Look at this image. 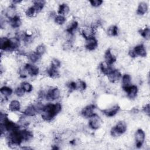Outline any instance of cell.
Instances as JSON below:
<instances>
[{
  "mask_svg": "<svg viewBox=\"0 0 150 150\" xmlns=\"http://www.w3.org/2000/svg\"><path fill=\"white\" fill-rule=\"evenodd\" d=\"M110 134H111V135L112 137H115V138H117V137H120V136L121 135V134L118 132V131L116 129V128H115V127H112V128L111 129Z\"/></svg>",
  "mask_w": 150,
  "mask_h": 150,
  "instance_id": "39",
  "label": "cell"
},
{
  "mask_svg": "<svg viewBox=\"0 0 150 150\" xmlns=\"http://www.w3.org/2000/svg\"><path fill=\"white\" fill-rule=\"evenodd\" d=\"M115 128L118 131V132L121 135L126 132L127 129V126L125 122L123 121H120L117 123L116 125L115 126Z\"/></svg>",
  "mask_w": 150,
  "mask_h": 150,
  "instance_id": "22",
  "label": "cell"
},
{
  "mask_svg": "<svg viewBox=\"0 0 150 150\" xmlns=\"http://www.w3.org/2000/svg\"><path fill=\"white\" fill-rule=\"evenodd\" d=\"M104 59L105 62L110 65L112 64L116 61V57L113 53H112L111 49H110L107 50L105 52Z\"/></svg>",
  "mask_w": 150,
  "mask_h": 150,
  "instance_id": "14",
  "label": "cell"
},
{
  "mask_svg": "<svg viewBox=\"0 0 150 150\" xmlns=\"http://www.w3.org/2000/svg\"><path fill=\"white\" fill-rule=\"evenodd\" d=\"M0 92L2 96L5 98H7L12 95L13 93V90L11 87L8 86H3L1 88Z\"/></svg>",
  "mask_w": 150,
  "mask_h": 150,
  "instance_id": "25",
  "label": "cell"
},
{
  "mask_svg": "<svg viewBox=\"0 0 150 150\" xmlns=\"http://www.w3.org/2000/svg\"><path fill=\"white\" fill-rule=\"evenodd\" d=\"M95 105L93 104H90L85 107L81 111V114L84 118H90L93 116L96 113L94 112Z\"/></svg>",
  "mask_w": 150,
  "mask_h": 150,
  "instance_id": "5",
  "label": "cell"
},
{
  "mask_svg": "<svg viewBox=\"0 0 150 150\" xmlns=\"http://www.w3.org/2000/svg\"><path fill=\"white\" fill-rule=\"evenodd\" d=\"M20 134L21 135L22 141H30L33 138V136L32 132L26 129L20 130Z\"/></svg>",
  "mask_w": 150,
  "mask_h": 150,
  "instance_id": "16",
  "label": "cell"
},
{
  "mask_svg": "<svg viewBox=\"0 0 150 150\" xmlns=\"http://www.w3.org/2000/svg\"><path fill=\"white\" fill-rule=\"evenodd\" d=\"M47 74L52 78H57L59 77V72L57 69L54 68L52 66L47 69Z\"/></svg>",
  "mask_w": 150,
  "mask_h": 150,
  "instance_id": "27",
  "label": "cell"
},
{
  "mask_svg": "<svg viewBox=\"0 0 150 150\" xmlns=\"http://www.w3.org/2000/svg\"><path fill=\"white\" fill-rule=\"evenodd\" d=\"M0 47L1 50L6 51V52H11L10 49V44H9V38L7 37H1L0 40Z\"/></svg>",
  "mask_w": 150,
  "mask_h": 150,
  "instance_id": "12",
  "label": "cell"
},
{
  "mask_svg": "<svg viewBox=\"0 0 150 150\" xmlns=\"http://www.w3.org/2000/svg\"><path fill=\"white\" fill-rule=\"evenodd\" d=\"M46 50V48L45 45L43 44H40L36 47L35 52L37 54H38L39 56H41L45 53Z\"/></svg>",
  "mask_w": 150,
  "mask_h": 150,
  "instance_id": "33",
  "label": "cell"
},
{
  "mask_svg": "<svg viewBox=\"0 0 150 150\" xmlns=\"http://www.w3.org/2000/svg\"><path fill=\"white\" fill-rule=\"evenodd\" d=\"M77 27H78V22L76 21H74L69 25V26L67 28L66 32L70 35H73L74 34V31L77 29Z\"/></svg>",
  "mask_w": 150,
  "mask_h": 150,
  "instance_id": "26",
  "label": "cell"
},
{
  "mask_svg": "<svg viewBox=\"0 0 150 150\" xmlns=\"http://www.w3.org/2000/svg\"><path fill=\"white\" fill-rule=\"evenodd\" d=\"M8 108L12 112L18 111L21 108V103L16 100H12L9 104Z\"/></svg>",
  "mask_w": 150,
  "mask_h": 150,
  "instance_id": "19",
  "label": "cell"
},
{
  "mask_svg": "<svg viewBox=\"0 0 150 150\" xmlns=\"http://www.w3.org/2000/svg\"><path fill=\"white\" fill-rule=\"evenodd\" d=\"M60 97V91L57 87L52 88L47 90L46 95V100L52 101L57 100Z\"/></svg>",
  "mask_w": 150,
  "mask_h": 150,
  "instance_id": "2",
  "label": "cell"
},
{
  "mask_svg": "<svg viewBox=\"0 0 150 150\" xmlns=\"http://www.w3.org/2000/svg\"><path fill=\"white\" fill-rule=\"evenodd\" d=\"M98 46V41L95 37H92L89 39H86L85 47L90 51L95 50Z\"/></svg>",
  "mask_w": 150,
  "mask_h": 150,
  "instance_id": "8",
  "label": "cell"
},
{
  "mask_svg": "<svg viewBox=\"0 0 150 150\" xmlns=\"http://www.w3.org/2000/svg\"><path fill=\"white\" fill-rule=\"evenodd\" d=\"M136 56H139L140 57H146V50L145 47L142 44H139L137 45L133 49Z\"/></svg>",
  "mask_w": 150,
  "mask_h": 150,
  "instance_id": "13",
  "label": "cell"
},
{
  "mask_svg": "<svg viewBox=\"0 0 150 150\" xmlns=\"http://www.w3.org/2000/svg\"><path fill=\"white\" fill-rule=\"evenodd\" d=\"M35 13H36V12L34 10L32 6L28 8L25 11V14L28 17H30V18L33 17Z\"/></svg>",
  "mask_w": 150,
  "mask_h": 150,
  "instance_id": "36",
  "label": "cell"
},
{
  "mask_svg": "<svg viewBox=\"0 0 150 150\" xmlns=\"http://www.w3.org/2000/svg\"><path fill=\"white\" fill-rule=\"evenodd\" d=\"M140 35L145 39L149 40L150 37V30L148 27H146L144 29H141L139 30Z\"/></svg>",
  "mask_w": 150,
  "mask_h": 150,
  "instance_id": "29",
  "label": "cell"
},
{
  "mask_svg": "<svg viewBox=\"0 0 150 150\" xmlns=\"http://www.w3.org/2000/svg\"><path fill=\"white\" fill-rule=\"evenodd\" d=\"M9 23L10 25L11 26V27H12L13 28H18L21 26V25H22V21L21 19L20 18V17L17 15L15 17H14L13 18L9 19Z\"/></svg>",
  "mask_w": 150,
  "mask_h": 150,
  "instance_id": "24",
  "label": "cell"
},
{
  "mask_svg": "<svg viewBox=\"0 0 150 150\" xmlns=\"http://www.w3.org/2000/svg\"><path fill=\"white\" fill-rule=\"evenodd\" d=\"M102 124V121L98 115L95 114L93 116L90 118L88 125L93 129H98Z\"/></svg>",
  "mask_w": 150,
  "mask_h": 150,
  "instance_id": "4",
  "label": "cell"
},
{
  "mask_svg": "<svg viewBox=\"0 0 150 150\" xmlns=\"http://www.w3.org/2000/svg\"><path fill=\"white\" fill-rule=\"evenodd\" d=\"M57 115L55 109L54 104H47L45 105L42 111V118L46 121H50Z\"/></svg>",
  "mask_w": 150,
  "mask_h": 150,
  "instance_id": "1",
  "label": "cell"
},
{
  "mask_svg": "<svg viewBox=\"0 0 150 150\" xmlns=\"http://www.w3.org/2000/svg\"><path fill=\"white\" fill-rule=\"evenodd\" d=\"M107 77L109 81L114 83L120 79L121 77V73L117 69H112V71L107 75Z\"/></svg>",
  "mask_w": 150,
  "mask_h": 150,
  "instance_id": "7",
  "label": "cell"
},
{
  "mask_svg": "<svg viewBox=\"0 0 150 150\" xmlns=\"http://www.w3.org/2000/svg\"><path fill=\"white\" fill-rule=\"evenodd\" d=\"M111 65L108 64V63H107L105 61L103 62L100 63V71L104 74L105 75H108L113 69L111 66Z\"/></svg>",
  "mask_w": 150,
  "mask_h": 150,
  "instance_id": "18",
  "label": "cell"
},
{
  "mask_svg": "<svg viewBox=\"0 0 150 150\" xmlns=\"http://www.w3.org/2000/svg\"><path fill=\"white\" fill-rule=\"evenodd\" d=\"M21 86L23 89V90L25 91V93H30L33 90V86L32 85L27 81L22 82L21 84Z\"/></svg>",
  "mask_w": 150,
  "mask_h": 150,
  "instance_id": "31",
  "label": "cell"
},
{
  "mask_svg": "<svg viewBox=\"0 0 150 150\" xmlns=\"http://www.w3.org/2000/svg\"><path fill=\"white\" fill-rule=\"evenodd\" d=\"M89 2L92 6L97 8L100 6L103 3V1L101 0H91Z\"/></svg>",
  "mask_w": 150,
  "mask_h": 150,
  "instance_id": "38",
  "label": "cell"
},
{
  "mask_svg": "<svg viewBox=\"0 0 150 150\" xmlns=\"http://www.w3.org/2000/svg\"><path fill=\"white\" fill-rule=\"evenodd\" d=\"M128 55H129L131 58H134V57H135L137 56L133 49H131V50H129V52H128Z\"/></svg>",
  "mask_w": 150,
  "mask_h": 150,
  "instance_id": "41",
  "label": "cell"
},
{
  "mask_svg": "<svg viewBox=\"0 0 150 150\" xmlns=\"http://www.w3.org/2000/svg\"><path fill=\"white\" fill-rule=\"evenodd\" d=\"M25 91L23 90V89L22 88L21 86L16 87L15 88V94L18 97H23L24 96V94H25Z\"/></svg>",
  "mask_w": 150,
  "mask_h": 150,
  "instance_id": "37",
  "label": "cell"
},
{
  "mask_svg": "<svg viewBox=\"0 0 150 150\" xmlns=\"http://www.w3.org/2000/svg\"><path fill=\"white\" fill-rule=\"evenodd\" d=\"M24 67L28 74L31 76H36L38 75L39 73V67L35 65L29 64V63H26L24 65Z\"/></svg>",
  "mask_w": 150,
  "mask_h": 150,
  "instance_id": "6",
  "label": "cell"
},
{
  "mask_svg": "<svg viewBox=\"0 0 150 150\" xmlns=\"http://www.w3.org/2000/svg\"><path fill=\"white\" fill-rule=\"evenodd\" d=\"M143 111L148 116L149 115V112H150V107H149V104L147 103L143 107Z\"/></svg>",
  "mask_w": 150,
  "mask_h": 150,
  "instance_id": "40",
  "label": "cell"
},
{
  "mask_svg": "<svg viewBox=\"0 0 150 150\" xmlns=\"http://www.w3.org/2000/svg\"><path fill=\"white\" fill-rule=\"evenodd\" d=\"M86 83L81 80H79L77 81L76 82V90L80 91H84L86 88Z\"/></svg>",
  "mask_w": 150,
  "mask_h": 150,
  "instance_id": "32",
  "label": "cell"
},
{
  "mask_svg": "<svg viewBox=\"0 0 150 150\" xmlns=\"http://www.w3.org/2000/svg\"><path fill=\"white\" fill-rule=\"evenodd\" d=\"M54 19V22L57 25H62L64 24L66 21L64 16H63L61 15H56Z\"/></svg>",
  "mask_w": 150,
  "mask_h": 150,
  "instance_id": "34",
  "label": "cell"
},
{
  "mask_svg": "<svg viewBox=\"0 0 150 150\" xmlns=\"http://www.w3.org/2000/svg\"><path fill=\"white\" fill-rule=\"evenodd\" d=\"M131 77L128 74H124L122 76V87L124 90L131 86Z\"/></svg>",
  "mask_w": 150,
  "mask_h": 150,
  "instance_id": "15",
  "label": "cell"
},
{
  "mask_svg": "<svg viewBox=\"0 0 150 150\" xmlns=\"http://www.w3.org/2000/svg\"><path fill=\"white\" fill-rule=\"evenodd\" d=\"M127 94L128 98L131 99L135 98L138 94V89L137 86L135 85H131L129 87H128L125 90H124Z\"/></svg>",
  "mask_w": 150,
  "mask_h": 150,
  "instance_id": "11",
  "label": "cell"
},
{
  "mask_svg": "<svg viewBox=\"0 0 150 150\" xmlns=\"http://www.w3.org/2000/svg\"><path fill=\"white\" fill-rule=\"evenodd\" d=\"M70 12V8L66 4H62L59 5L58 9V13L59 15L65 16L67 15Z\"/></svg>",
  "mask_w": 150,
  "mask_h": 150,
  "instance_id": "23",
  "label": "cell"
},
{
  "mask_svg": "<svg viewBox=\"0 0 150 150\" xmlns=\"http://www.w3.org/2000/svg\"><path fill=\"white\" fill-rule=\"evenodd\" d=\"M120 108V107L118 105H115L110 108L103 110V112L107 117H111L114 116L119 111Z\"/></svg>",
  "mask_w": 150,
  "mask_h": 150,
  "instance_id": "10",
  "label": "cell"
},
{
  "mask_svg": "<svg viewBox=\"0 0 150 150\" xmlns=\"http://www.w3.org/2000/svg\"><path fill=\"white\" fill-rule=\"evenodd\" d=\"M45 3H46V2L45 1H42V0L33 1V5L32 7L33 8L36 13H38L43 9V8L45 5Z\"/></svg>",
  "mask_w": 150,
  "mask_h": 150,
  "instance_id": "20",
  "label": "cell"
},
{
  "mask_svg": "<svg viewBox=\"0 0 150 150\" xmlns=\"http://www.w3.org/2000/svg\"><path fill=\"white\" fill-rule=\"evenodd\" d=\"M37 112H38L34 105H29L25 109L23 114L24 115H26V117H33L36 114Z\"/></svg>",
  "mask_w": 150,
  "mask_h": 150,
  "instance_id": "17",
  "label": "cell"
},
{
  "mask_svg": "<svg viewBox=\"0 0 150 150\" xmlns=\"http://www.w3.org/2000/svg\"><path fill=\"white\" fill-rule=\"evenodd\" d=\"M95 29L91 26H86L81 30V35L85 39H89L92 37H94Z\"/></svg>",
  "mask_w": 150,
  "mask_h": 150,
  "instance_id": "9",
  "label": "cell"
},
{
  "mask_svg": "<svg viewBox=\"0 0 150 150\" xmlns=\"http://www.w3.org/2000/svg\"><path fill=\"white\" fill-rule=\"evenodd\" d=\"M28 59L33 63L38 62L40 59V56L36 53V52H32L28 54Z\"/></svg>",
  "mask_w": 150,
  "mask_h": 150,
  "instance_id": "28",
  "label": "cell"
},
{
  "mask_svg": "<svg viewBox=\"0 0 150 150\" xmlns=\"http://www.w3.org/2000/svg\"><path fill=\"white\" fill-rule=\"evenodd\" d=\"M148 9V7L147 4L145 2H141L138 6L137 13L139 15H143L147 12Z\"/></svg>",
  "mask_w": 150,
  "mask_h": 150,
  "instance_id": "21",
  "label": "cell"
},
{
  "mask_svg": "<svg viewBox=\"0 0 150 150\" xmlns=\"http://www.w3.org/2000/svg\"><path fill=\"white\" fill-rule=\"evenodd\" d=\"M145 138V134L142 129H138L135 134V144L137 148H141Z\"/></svg>",
  "mask_w": 150,
  "mask_h": 150,
  "instance_id": "3",
  "label": "cell"
},
{
  "mask_svg": "<svg viewBox=\"0 0 150 150\" xmlns=\"http://www.w3.org/2000/svg\"><path fill=\"white\" fill-rule=\"evenodd\" d=\"M118 27L115 25H112L108 28L107 34L110 36H115L118 35Z\"/></svg>",
  "mask_w": 150,
  "mask_h": 150,
  "instance_id": "30",
  "label": "cell"
},
{
  "mask_svg": "<svg viewBox=\"0 0 150 150\" xmlns=\"http://www.w3.org/2000/svg\"><path fill=\"white\" fill-rule=\"evenodd\" d=\"M51 66L58 69L61 66V62L59 59L56 58H53L51 60Z\"/></svg>",
  "mask_w": 150,
  "mask_h": 150,
  "instance_id": "35",
  "label": "cell"
}]
</instances>
